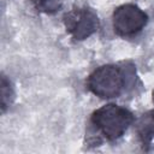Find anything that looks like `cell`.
I'll return each mask as SVG.
<instances>
[{
    "instance_id": "cell-1",
    "label": "cell",
    "mask_w": 154,
    "mask_h": 154,
    "mask_svg": "<svg viewBox=\"0 0 154 154\" xmlns=\"http://www.w3.org/2000/svg\"><path fill=\"white\" fill-rule=\"evenodd\" d=\"M90 122L106 140L116 141L134 123V114L125 107L107 103L93 112Z\"/></svg>"
},
{
    "instance_id": "cell-2",
    "label": "cell",
    "mask_w": 154,
    "mask_h": 154,
    "mask_svg": "<svg viewBox=\"0 0 154 154\" xmlns=\"http://www.w3.org/2000/svg\"><path fill=\"white\" fill-rule=\"evenodd\" d=\"M87 87L94 95L101 99L117 97L125 87V76L116 65H102L89 75Z\"/></svg>"
},
{
    "instance_id": "cell-3",
    "label": "cell",
    "mask_w": 154,
    "mask_h": 154,
    "mask_svg": "<svg viewBox=\"0 0 154 154\" xmlns=\"http://www.w3.org/2000/svg\"><path fill=\"white\" fill-rule=\"evenodd\" d=\"M147 13L134 4H124L118 6L112 16L113 30L119 36H132L140 32L147 25Z\"/></svg>"
},
{
    "instance_id": "cell-4",
    "label": "cell",
    "mask_w": 154,
    "mask_h": 154,
    "mask_svg": "<svg viewBox=\"0 0 154 154\" xmlns=\"http://www.w3.org/2000/svg\"><path fill=\"white\" fill-rule=\"evenodd\" d=\"M64 25L66 31L76 41H83L90 37L99 29V18L96 13L88 7H77L65 13Z\"/></svg>"
},
{
    "instance_id": "cell-5",
    "label": "cell",
    "mask_w": 154,
    "mask_h": 154,
    "mask_svg": "<svg viewBox=\"0 0 154 154\" xmlns=\"http://www.w3.org/2000/svg\"><path fill=\"white\" fill-rule=\"evenodd\" d=\"M136 131L142 146H149L154 138V109L148 111L140 117L136 124Z\"/></svg>"
},
{
    "instance_id": "cell-6",
    "label": "cell",
    "mask_w": 154,
    "mask_h": 154,
    "mask_svg": "<svg viewBox=\"0 0 154 154\" xmlns=\"http://www.w3.org/2000/svg\"><path fill=\"white\" fill-rule=\"evenodd\" d=\"M13 99H14V91H13L12 84L5 75H1V79H0V105H1V112L2 113L7 109V107H10Z\"/></svg>"
},
{
    "instance_id": "cell-7",
    "label": "cell",
    "mask_w": 154,
    "mask_h": 154,
    "mask_svg": "<svg viewBox=\"0 0 154 154\" xmlns=\"http://www.w3.org/2000/svg\"><path fill=\"white\" fill-rule=\"evenodd\" d=\"M65 0H32L37 11L46 14L57 13L64 5Z\"/></svg>"
}]
</instances>
